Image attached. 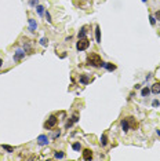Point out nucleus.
Returning <instances> with one entry per match:
<instances>
[{
    "label": "nucleus",
    "instance_id": "obj_1",
    "mask_svg": "<svg viewBox=\"0 0 160 161\" xmlns=\"http://www.w3.org/2000/svg\"><path fill=\"white\" fill-rule=\"evenodd\" d=\"M87 65L90 66H94V67H102L104 65V61L101 59V56L95 52H91L90 55L87 56Z\"/></svg>",
    "mask_w": 160,
    "mask_h": 161
},
{
    "label": "nucleus",
    "instance_id": "obj_2",
    "mask_svg": "<svg viewBox=\"0 0 160 161\" xmlns=\"http://www.w3.org/2000/svg\"><path fill=\"white\" fill-rule=\"evenodd\" d=\"M130 124H131L132 128H137V122L134 121V118L132 117H127V118H123L121 120V128H123V131L124 132H127L128 129H130Z\"/></svg>",
    "mask_w": 160,
    "mask_h": 161
},
{
    "label": "nucleus",
    "instance_id": "obj_3",
    "mask_svg": "<svg viewBox=\"0 0 160 161\" xmlns=\"http://www.w3.org/2000/svg\"><path fill=\"white\" fill-rule=\"evenodd\" d=\"M88 47H90V40H88L87 37L79 39V41H77V44H76L77 51H84V50H87Z\"/></svg>",
    "mask_w": 160,
    "mask_h": 161
},
{
    "label": "nucleus",
    "instance_id": "obj_4",
    "mask_svg": "<svg viewBox=\"0 0 160 161\" xmlns=\"http://www.w3.org/2000/svg\"><path fill=\"white\" fill-rule=\"evenodd\" d=\"M57 122H58V118L55 116H51L47 120V121L44 122V128H47V129H51V128H54L55 125H57Z\"/></svg>",
    "mask_w": 160,
    "mask_h": 161
},
{
    "label": "nucleus",
    "instance_id": "obj_5",
    "mask_svg": "<svg viewBox=\"0 0 160 161\" xmlns=\"http://www.w3.org/2000/svg\"><path fill=\"white\" fill-rule=\"evenodd\" d=\"M48 138H47V135H39L37 136V143L40 146H46V144H48Z\"/></svg>",
    "mask_w": 160,
    "mask_h": 161
},
{
    "label": "nucleus",
    "instance_id": "obj_6",
    "mask_svg": "<svg viewBox=\"0 0 160 161\" xmlns=\"http://www.w3.org/2000/svg\"><path fill=\"white\" fill-rule=\"evenodd\" d=\"M83 158L84 160H91L93 158V151L90 149H84L83 150Z\"/></svg>",
    "mask_w": 160,
    "mask_h": 161
},
{
    "label": "nucleus",
    "instance_id": "obj_7",
    "mask_svg": "<svg viewBox=\"0 0 160 161\" xmlns=\"http://www.w3.org/2000/svg\"><path fill=\"white\" fill-rule=\"evenodd\" d=\"M25 56V52L22 50H17V52L14 54V61H21L22 58Z\"/></svg>",
    "mask_w": 160,
    "mask_h": 161
},
{
    "label": "nucleus",
    "instance_id": "obj_8",
    "mask_svg": "<svg viewBox=\"0 0 160 161\" xmlns=\"http://www.w3.org/2000/svg\"><path fill=\"white\" fill-rule=\"evenodd\" d=\"M102 67H105V69H106V70H109V72H113V70H116V65H113V63H109V62H104Z\"/></svg>",
    "mask_w": 160,
    "mask_h": 161
},
{
    "label": "nucleus",
    "instance_id": "obj_9",
    "mask_svg": "<svg viewBox=\"0 0 160 161\" xmlns=\"http://www.w3.org/2000/svg\"><path fill=\"white\" fill-rule=\"evenodd\" d=\"M36 29H37V23H36V21L35 19H29V30L30 32H36Z\"/></svg>",
    "mask_w": 160,
    "mask_h": 161
},
{
    "label": "nucleus",
    "instance_id": "obj_10",
    "mask_svg": "<svg viewBox=\"0 0 160 161\" xmlns=\"http://www.w3.org/2000/svg\"><path fill=\"white\" fill-rule=\"evenodd\" d=\"M150 91H152L153 94H160V81H159V83H154L153 85H152Z\"/></svg>",
    "mask_w": 160,
    "mask_h": 161
},
{
    "label": "nucleus",
    "instance_id": "obj_11",
    "mask_svg": "<svg viewBox=\"0 0 160 161\" xmlns=\"http://www.w3.org/2000/svg\"><path fill=\"white\" fill-rule=\"evenodd\" d=\"M79 80H80V83L82 84H88L90 83V78H88L87 74H80V78H79Z\"/></svg>",
    "mask_w": 160,
    "mask_h": 161
},
{
    "label": "nucleus",
    "instance_id": "obj_12",
    "mask_svg": "<svg viewBox=\"0 0 160 161\" xmlns=\"http://www.w3.org/2000/svg\"><path fill=\"white\" fill-rule=\"evenodd\" d=\"M86 34H87V30H86V26H83V28L79 30L77 37H79V39H82V37H86Z\"/></svg>",
    "mask_w": 160,
    "mask_h": 161
},
{
    "label": "nucleus",
    "instance_id": "obj_13",
    "mask_svg": "<svg viewBox=\"0 0 160 161\" xmlns=\"http://www.w3.org/2000/svg\"><path fill=\"white\" fill-rule=\"evenodd\" d=\"M95 39H97V43H101V30H99V26H95Z\"/></svg>",
    "mask_w": 160,
    "mask_h": 161
},
{
    "label": "nucleus",
    "instance_id": "obj_14",
    "mask_svg": "<svg viewBox=\"0 0 160 161\" xmlns=\"http://www.w3.org/2000/svg\"><path fill=\"white\" fill-rule=\"evenodd\" d=\"M72 147H73V150H75V151H80V149H82V144L79 143V142H75V143L72 144Z\"/></svg>",
    "mask_w": 160,
    "mask_h": 161
},
{
    "label": "nucleus",
    "instance_id": "obj_15",
    "mask_svg": "<svg viewBox=\"0 0 160 161\" xmlns=\"http://www.w3.org/2000/svg\"><path fill=\"white\" fill-rule=\"evenodd\" d=\"M101 144H102V146H106V144H108V136H106L105 133L101 136Z\"/></svg>",
    "mask_w": 160,
    "mask_h": 161
},
{
    "label": "nucleus",
    "instance_id": "obj_16",
    "mask_svg": "<svg viewBox=\"0 0 160 161\" xmlns=\"http://www.w3.org/2000/svg\"><path fill=\"white\" fill-rule=\"evenodd\" d=\"M149 92H150V89H149L148 87H145V88L141 89V95H142V96H148Z\"/></svg>",
    "mask_w": 160,
    "mask_h": 161
},
{
    "label": "nucleus",
    "instance_id": "obj_17",
    "mask_svg": "<svg viewBox=\"0 0 160 161\" xmlns=\"http://www.w3.org/2000/svg\"><path fill=\"white\" fill-rule=\"evenodd\" d=\"M3 149H4L6 151H8V153H12V151H14V147H11L8 144H3Z\"/></svg>",
    "mask_w": 160,
    "mask_h": 161
},
{
    "label": "nucleus",
    "instance_id": "obj_18",
    "mask_svg": "<svg viewBox=\"0 0 160 161\" xmlns=\"http://www.w3.org/2000/svg\"><path fill=\"white\" fill-rule=\"evenodd\" d=\"M40 44L43 45V47H47V45H48V40L46 39V37H41V39H40Z\"/></svg>",
    "mask_w": 160,
    "mask_h": 161
},
{
    "label": "nucleus",
    "instance_id": "obj_19",
    "mask_svg": "<svg viewBox=\"0 0 160 161\" xmlns=\"http://www.w3.org/2000/svg\"><path fill=\"white\" fill-rule=\"evenodd\" d=\"M36 10H37L39 15H43V12H44V7L43 6H37V7H36Z\"/></svg>",
    "mask_w": 160,
    "mask_h": 161
},
{
    "label": "nucleus",
    "instance_id": "obj_20",
    "mask_svg": "<svg viewBox=\"0 0 160 161\" xmlns=\"http://www.w3.org/2000/svg\"><path fill=\"white\" fill-rule=\"evenodd\" d=\"M55 157H57V158H64V157H65V153H62V151H55Z\"/></svg>",
    "mask_w": 160,
    "mask_h": 161
},
{
    "label": "nucleus",
    "instance_id": "obj_21",
    "mask_svg": "<svg viewBox=\"0 0 160 161\" xmlns=\"http://www.w3.org/2000/svg\"><path fill=\"white\" fill-rule=\"evenodd\" d=\"M149 21H150V25L153 26L154 23H156V18H154V15H150V17H149Z\"/></svg>",
    "mask_w": 160,
    "mask_h": 161
},
{
    "label": "nucleus",
    "instance_id": "obj_22",
    "mask_svg": "<svg viewBox=\"0 0 160 161\" xmlns=\"http://www.w3.org/2000/svg\"><path fill=\"white\" fill-rule=\"evenodd\" d=\"M37 3H39V0H29V4H30L32 7L37 6Z\"/></svg>",
    "mask_w": 160,
    "mask_h": 161
},
{
    "label": "nucleus",
    "instance_id": "obj_23",
    "mask_svg": "<svg viewBox=\"0 0 160 161\" xmlns=\"http://www.w3.org/2000/svg\"><path fill=\"white\" fill-rule=\"evenodd\" d=\"M77 120H79V114H77V113H75V114L72 116V121H73V122H76Z\"/></svg>",
    "mask_w": 160,
    "mask_h": 161
},
{
    "label": "nucleus",
    "instance_id": "obj_24",
    "mask_svg": "<svg viewBox=\"0 0 160 161\" xmlns=\"http://www.w3.org/2000/svg\"><path fill=\"white\" fill-rule=\"evenodd\" d=\"M152 106H153V107H159V106H160V102H159V100H156V99H154L153 102H152Z\"/></svg>",
    "mask_w": 160,
    "mask_h": 161
},
{
    "label": "nucleus",
    "instance_id": "obj_25",
    "mask_svg": "<svg viewBox=\"0 0 160 161\" xmlns=\"http://www.w3.org/2000/svg\"><path fill=\"white\" fill-rule=\"evenodd\" d=\"M46 18H47V22H51L53 19H51V15H50L48 11H46Z\"/></svg>",
    "mask_w": 160,
    "mask_h": 161
},
{
    "label": "nucleus",
    "instance_id": "obj_26",
    "mask_svg": "<svg viewBox=\"0 0 160 161\" xmlns=\"http://www.w3.org/2000/svg\"><path fill=\"white\" fill-rule=\"evenodd\" d=\"M154 18L160 21V10H159V11H156V12H154Z\"/></svg>",
    "mask_w": 160,
    "mask_h": 161
},
{
    "label": "nucleus",
    "instance_id": "obj_27",
    "mask_svg": "<svg viewBox=\"0 0 160 161\" xmlns=\"http://www.w3.org/2000/svg\"><path fill=\"white\" fill-rule=\"evenodd\" d=\"M61 135V131H57V132L54 133V135H53V139H55V138H58V136H59Z\"/></svg>",
    "mask_w": 160,
    "mask_h": 161
},
{
    "label": "nucleus",
    "instance_id": "obj_28",
    "mask_svg": "<svg viewBox=\"0 0 160 161\" xmlns=\"http://www.w3.org/2000/svg\"><path fill=\"white\" fill-rule=\"evenodd\" d=\"M1 65H3V59L0 58V67H1Z\"/></svg>",
    "mask_w": 160,
    "mask_h": 161
},
{
    "label": "nucleus",
    "instance_id": "obj_29",
    "mask_svg": "<svg viewBox=\"0 0 160 161\" xmlns=\"http://www.w3.org/2000/svg\"><path fill=\"white\" fill-rule=\"evenodd\" d=\"M142 1H148V0H142Z\"/></svg>",
    "mask_w": 160,
    "mask_h": 161
}]
</instances>
